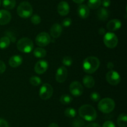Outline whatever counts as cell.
<instances>
[{
  "label": "cell",
  "instance_id": "1",
  "mask_svg": "<svg viewBox=\"0 0 127 127\" xmlns=\"http://www.w3.org/2000/svg\"><path fill=\"white\" fill-rule=\"evenodd\" d=\"M79 116L84 120L88 122L94 121L97 118V112L95 108L90 105H82L78 110Z\"/></svg>",
  "mask_w": 127,
  "mask_h": 127
},
{
  "label": "cell",
  "instance_id": "2",
  "mask_svg": "<svg viewBox=\"0 0 127 127\" xmlns=\"http://www.w3.org/2000/svg\"><path fill=\"white\" fill-rule=\"evenodd\" d=\"M100 66V61L96 57L90 56L84 60L83 62V68L87 73H94Z\"/></svg>",
  "mask_w": 127,
  "mask_h": 127
},
{
  "label": "cell",
  "instance_id": "3",
  "mask_svg": "<svg viewBox=\"0 0 127 127\" xmlns=\"http://www.w3.org/2000/svg\"><path fill=\"white\" fill-rule=\"evenodd\" d=\"M17 13L18 16L22 18L26 19L30 17L33 13L32 5L27 1L21 2L17 8Z\"/></svg>",
  "mask_w": 127,
  "mask_h": 127
},
{
  "label": "cell",
  "instance_id": "4",
  "mask_svg": "<svg viewBox=\"0 0 127 127\" xmlns=\"http://www.w3.org/2000/svg\"><path fill=\"white\" fill-rule=\"evenodd\" d=\"M115 102L110 98H104L99 100L98 109L104 113H109L115 108Z\"/></svg>",
  "mask_w": 127,
  "mask_h": 127
},
{
  "label": "cell",
  "instance_id": "5",
  "mask_svg": "<svg viewBox=\"0 0 127 127\" xmlns=\"http://www.w3.org/2000/svg\"><path fill=\"white\" fill-rule=\"evenodd\" d=\"M17 48L19 51L24 53H30L33 50V42L27 37L21 38L17 42Z\"/></svg>",
  "mask_w": 127,
  "mask_h": 127
},
{
  "label": "cell",
  "instance_id": "6",
  "mask_svg": "<svg viewBox=\"0 0 127 127\" xmlns=\"http://www.w3.org/2000/svg\"><path fill=\"white\" fill-rule=\"evenodd\" d=\"M118 37L113 32H107L105 34L104 37V43L107 47L109 49H114L117 46Z\"/></svg>",
  "mask_w": 127,
  "mask_h": 127
},
{
  "label": "cell",
  "instance_id": "7",
  "mask_svg": "<svg viewBox=\"0 0 127 127\" xmlns=\"http://www.w3.org/2000/svg\"><path fill=\"white\" fill-rule=\"evenodd\" d=\"M53 93V87L49 83H43L41 86L39 91V96L41 99L48 100L52 97Z\"/></svg>",
  "mask_w": 127,
  "mask_h": 127
},
{
  "label": "cell",
  "instance_id": "8",
  "mask_svg": "<svg viewBox=\"0 0 127 127\" xmlns=\"http://www.w3.org/2000/svg\"><path fill=\"white\" fill-rule=\"evenodd\" d=\"M51 42V37L47 32H42L38 34L35 38V42L40 47H45Z\"/></svg>",
  "mask_w": 127,
  "mask_h": 127
},
{
  "label": "cell",
  "instance_id": "9",
  "mask_svg": "<svg viewBox=\"0 0 127 127\" xmlns=\"http://www.w3.org/2000/svg\"><path fill=\"white\" fill-rule=\"evenodd\" d=\"M106 80L108 83L112 85H117L121 80V77L117 71L110 70L106 74Z\"/></svg>",
  "mask_w": 127,
  "mask_h": 127
},
{
  "label": "cell",
  "instance_id": "10",
  "mask_svg": "<svg viewBox=\"0 0 127 127\" xmlns=\"http://www.w3.org/2000/svg\"><path fill=\"white\" fill-rule=\"evenodd\" d=\"M69 91L73 95L79 97L83 93V87L80 82L78 81L73 82L69 85Z\"/></svg>",
  "mask_w": 127,
  "mask_h": 127
},
{
  "label": "cell",
  "instance_id": "11",
  "mask_svg": "<svg viewBox=\"0 0 127 127\" xmlns=\"http://www.w3.org/2000/svg\"><path fill=\"white\" fill-rule=\"evenodd\" d=\"M68 77V70L64 66H62L56 72V80L58 83H63Z\"/></svg>",
  "mask_w": 127,
  "mask_h": 127
},
{
  "label": "cell",
  "instance_id": "12",
  "mask_svg": "<svg viewBox=\"0 0 127 127\" xmlns=\"http://www.w3.org/2000/svg\"><path fill=\"white\" fill-rule=\"evenodd\" d=\"M48 67V63L45 60H40L36 63L35 65V72L38 74L44 73L47 70Z\"/></svg>",
  "mask_w": 127,
  "mask_h": 127
},
{
  "label": "cell",
  "instance_id": "13",
  "mask_svg": "<svg viewBox=\"0 0 127 127\" xmlns=\"http://www.w3.org/2000/svg\"><path fill=\"white\" fill-rule=\"evenodd\" d=\"M69 4L66 1H61L57 6V11L58 14L62 16H65L68 15L69 12Z\"/></svg>",
  "mask_w": 127,
  "mask_h": 127
},
{
  "label": "cell",
  "instance_id": "14",
  "mask_svg": "<svg viewBox=\"0 0 127 127\" xmlns=\"http://www.w3.org/2000/svg\"><path fill=\"white\" fill-rule=\"evenodd\" d=\"M11 14L7 10H0V25H6L11 21Z\"/></svg>",
  "mask_w": 127,
  "mask_h": 127
},
{
  "label": "cell",
  "instance_id": "15",
  "mask_svg": "<svg viewBox=\"0 0 127 127\" xmlns=\"http://www.w3.org/2000/svg\"><path fill=\"white\" fill-rule=\"evenodd\" d=\"M122 27V22L120 20L114 19L109 21L107 24V28L110 31H115Z\"/></svg>",
  "mask_w": 127,
  "mask_h": 127
},
{
  "label": "cell",
  "instance_id": "16",
  "mask_svg": "<svg viewBox=\"0 0 127 127\" xmlns=\"http://www.w3.org/2000/svg\"><path fill=\"white\" fill-rule=\"evenodd\" d=\"M62 31H63V28L62 25L58 23H55L51 27L50 34L53 38L55 39L60 36Z\"/></svg>",
  "mask_w": 127,
  "mask_h": 127
},
{
  "label": "cell",
  "instance_id": "17",
  "mask_svg": "<svg viewBox=\"0 0 127 127\" xmlns=\"http://www.w3.org/2000/svg\"><path fill=\"white\" fill-rule=\"evenodd\" d=\"M23 62V59L21 56L19 55H15L12 56L9 60V64L11 67L16 68L22 64Z\"/></svg>",
  "mask_w": 127,
  "mask_h": 127
},
{
  "label": "cell",
  "instance_id": "18",
  "mask_svg": "<svg viewBox=\"0 0 127 127\" xmlns=\"http://www.w3.org/2000/svg\"><path fill=\"white\" fill-rule=\"evenodd\" d=\"M77 12H78L79 17L82 19L87 18L89 16V13H90L89 8L88 6L85 4L79 5V7H78V9H77Z\"/></svg>",
  "mask_w": 127,
  "mask_h": 127
},
{
  "label": "cell",
  "instance_id": "19",
  "mask_svg": "<svg viewBox=\"0 0 127 127\" xmlns=\"http://www.w3.org/2000/svg\"><path fill=\"white\" fill-rule=\"evenodd\" d=\"M97 16L100 21H105L109 16V11L105 7H100L97 12Z\"/></svg>",
  "mask_w": 127,
  "mask_h": 127
},
{
  "label": "cell",
  "instance_id": "20",
  "mask_svg": "<svg viewBox=\"0 0 127 127\" xmlns=\"http://www.w3.org/2000/svg\"><path fill=\"white\" fill-rule=\"evenodd\" d=\"M83 83L86 87L91 88L95 85V80L94 78L91 75H85L83 78Z\"/></svg>",
  "mask_w": 127,
  "mask_h": 127
},
{
  "label": "cell",
  "instance_id": "21",
  "mask_svg": "<svg viewBox=\"0 0 127 127\" xmlns=\"http://www.w3.org/2000/svg\"><path fill=\"white\" fill-rule=\"evenodd\" d=\"M117 124L120 127H127V117L125 113H121L118 117Z\"/></svg>",
  "mask_w": 127,
  "mask_h": 127
},
{
  "label": "cell",
  "instance_id": "22",
  "mask_svg": "<svg viewBox=\"0 0 127 127\" xmlns=\"http://www.w3.org/2000/svg\"><path fill=\"white\" fill-rule=\"evenodd\" d=\"M33 54L37 58H43L47 55V51L42 47H37L33 50Z\"/></svg>",
  "mask_w": 127,
  "mask_h": 127
},
{
  "label": "cell",
  "instance_id": "23",
  "mask_svg": "<svg viewBox=\"0 0 127 127\" xmlns=\"http://www.w3.org/2000/svg\"><path fill=\"white\" fill-rule=\"evenodd\" d=\"M16 4V0H3L2 1V6L6 9H12L13 8H14Z\"/></svg>",
  "mask_w": 127,
  "mask_h": 127
},
{
  "label": "cell",
  "instance_id": "24",
  "mask_svg": "<svg viewBox=\"0 0 127 127\" xmlns=\"http://www.w3.org/2000/svg\"><path fill=\"white\" fill-rule=\"evenodd\" d=\"M11 41L9 38L7 36H4L0 39V49H6L9 46Z\"/></svg>",
  "mask_w": 127,
  "mask_h": 127
},
{
  "label": "cell",
  "instance_id": "25",
  "mask_svg": "<svg viewBox=\"0 0 127 127\" xmlns=\"http://www.w3.org/2000/svg\"><path fill=\"white\" fill-rule=\"evenodd\" d=\"M101 2L102 0H88V6L89 8L96 9L100 7Z\"/></svg>",
  "mask_w": 127,
  "mask_h": 127
},
{
  "label": "cell",
  "instance_id": "26",
  "mask_svg": "<svg viewBox=\"0 0 127 127\" xmlns=\"http://www.w3.org/2000/svg\"><path fill=\"white\" fill-rule=\"evenodd\" d=\"M60 101L61 103L63 105H68L70 104L73 101V98L71 96L67 94H63L61 96L60 98Z\"/></svg>",
  "mask_w": 127,
  "mask_h": 127
},
{
  "label": "cell",
  "instance_id": "27",
  "mask_svg": "<svg viewBox=\"0 0 127 127\" xmlns=\"http://www.w3.org/2000/svg\"><path fill=\"white\" fill-rule=\"evenodd\" d=\"M76 110L74 108H71V107L67 108L64 110V115H65L66 117H68V118H74L76 116Z\"/></svg>",
  "mask_w": 127,
  "mask_h": 127
},
{
  "label": "cell",
  "instance_id": "28",
  "mask_svg": "<svg viewBox=\"0 0 127 127\" xmlns=\"http://www.w3.org/2000/svg\"><path fill=\"white\" fill-rule=\"evenodd\" d=\"M84 124H85L84 121L79 117L74 118L71 123L72 127H83Z\"/></svg>",
  "mask_w": 127,
  "mask_h": 127
},
{
  "label": "cell",
  "instance_id": "29",
  "mask_svg": "<svg viewBox=\"0 0 127 127\" xmlns=\"http://www.w3.org/2000/svg\"><path fill=\"white\" fill-rule=\"evenodd\" d=\"M29 82L32 85L37 87V86L40 85L41 84L42 80H41L40 78L37 77V76H32L30 78Z\"/></svg>",
  "mask_w": 127,
  "mask_h": 127
},
{
  "label": "cell",
  "instance_id": "30",
  "mask_svg": "<svg viewBox=\"0 0 127 127\" xmlns=\"http://www.w3.org/2000/svg\"><path fill=\"white\" fill-rule=\"evenodd\" d=\"M62 63L65 66H70L73 64V59L69 56H65L62 60Z\"/></svg>",
  "mask_w": 127,
  "mask_h": 127
},
{
  "label": "cell",
  "instance_id": "31",
  "mask_svg": "<svg viewBox=\"0 0 127 127\" xmlns=\"http://www.w3.org/2000/svg\"><path fill=\"white\" fill-rule=\"evenodd\" d=\"M31 22L34 25H38L41 22V17L37 14H34L31 17Z\"/></svg>",
  "mask_w": 127,
  "mask_h": 127
},
{
  "label": "cell",
  "instance_id": "32",
  "mask_svg": "<svg viewBox=\"0 0 127 127\" xmlns=\"http://www.w3.org/2000/svg\"><path fill=\"white\" fill-rule=\"evenodd\" d=\"M90 97H91V99L95 102H99V101L100 100V95H99V93L95 92H92L91 94L90 95Z\"/></svg>",
  "mask_w": 127,
  "mask_h": 127
},
{
  "label": "cell",
  "instance_id": "33",
  "mask_svg": "<svg viewBox=\"0 0 127 127\" xmlns=\"http://www.w3.org/2000/svg\"><path fill=\"white\" fill-rule=\"evenodd\" d=\"M72 21L70 18L69 17H67V18L64 19L62 21V25H63L64 27H69L71 24Z\"/></svg>",
  "mask_w": 127,
  "mask_h": 127
},
{
  "label": "cell",
  "instance_id": "34",
  "mask_svg": "<svg viewBox=\"0 0 127 127\" xmlns=\"http://www.w3.org/2000/svg\"><path fill=\"white\" fill-rule=\"evenodd\" d=\"M6 69V66L4 62L2 61H0V74L3 73Z\"/></svg>",
  "mask_w": 127,
  "mask_h": 127
},
{
  "label": "cell",
  "instance_id": "35",
  "mask_svg": "<svg viewBox=\"0 0 127 127\" xmlns=\"http://www.w3.org/2000/svg\"><path fill=\"white\" fill-rule=\"evenodd\" d=\"M102 127H115V125L114 122L111 121H106L103 124Z\"/></svg>",
  "mask_w": 127,
  "mask_h": 127
},
{
  "label": "cell",
  "instance_id": "36",
  "mask_svg": "<svg viewBox=\"0 0 127 127\" xmlns=\"http://www.w3.org/2000/svg\"><path fill=\"white\" fill-rule=\"evenodd\" d=\"M6 34H7V37L9 38L10 41H12V42H15L16 41V37L14 36V34H12V32H7V33Z\"/></svg>",
  "mask_w": 127,
  "mask_h": 127
},
{
  "label": "cell",
  "instance_id": "37",
  "mask_svg": "<svg viewBox=\"0 0 127 127\" xmlns=\"http://www.w3.org/2000/svg\"><path fill=\"white\" fill-rule=\"evenodd\" d=\"M0 127H9V124L5 120L0 118Z\"/></svg>",
  "mask_w": 127,
  "mask_h": 127
},
{
  "label": "cell",
  "instance_id": "38",
  "mask_svg": "<svg viewBox=\"0 0 127 127\" xmlns=\"http://www.w3.org/2000/svg\"><path fill=\"white\" fill-rule=\"evenodd\" d=\"M110 0H102L101 2V4L104 7H108L110 5Z\"/></svg>",
  "mask_w": 127,
  "mask_h": 127
},
{
  "label": "cell",
  "instance_id": "39",
  "mask_svg": "<svg viewBox=\"0 0 127 127\" xmlns=\"http://www.w3.org/2000/svg\"><path fill=\"white\" fill-rule=\"evenodd\" d=\"M86 127H101L100 126V125L97 124V123H90V124L88 125Z\"/></svg>",
  "mask_w": 127,
  "mask_h": 127
},
{
  "label": "cell",
  "instance_id": "40",
  "mask_svg": "<svg viewBox=\"0 0 127 127\" xmlns=\"http://www.w3.org/2000/svg\"><path fill=\"white\" fill-rule=\"evenodd\" d=\"M107 68H109V69H110V70L113 69V68H114V63H113V62H108L107 64Z\"/></svg>",
  "mask_w": 127,
  "mask_h": 127
},
{
  "label": "cell",
  "instance_id": "41",
  "mask_svg": "<svg viewBox=\"0 0 127 127\" xmlns=\"http://www.w3.org/2000/svg\"><path fill=\"white\" fill-rule=\"evenodd\" d=\"M106 33V31H105V29L103 27H100L99 29V34L100 35H104Z\"/></svg>",
  "mask_w": 127,
  "mask_h": 127
},
{
  "label": "cell",
  "instance_id": "42",
  "mask_svg": "<svg viewBox=\"0 0 127 127\" xmlns=\"http://www.w3.org/2000/svg\"><path fill=\"white\" fill-rule=\"evenodd\" d=\"M48 127H59V126H58V124H57V123H50Z\"/></svg>",
  "mask_w": 127,
  "mask_h": 127
},
{
  "label": "cell",
  "instance_id": "43",
  "mask_svg": "<svg viewBox=\"0 0 127 127\" xmlns=\"http://www.w3.org/2000/svg\"><path fill=\"white\" fill-rule=\"evenodd\" d=\"M73 1L77 4H81L82 3L84 0H73Z\"/></svg>",
  "mask_w": 127,
  "mask_h": 127
},
{
  "label": "cell",
  "instance_id": "44",
  "mask_svg": "<svg viewBox=\"0 0 127 127\" xmlns=\"http://www.w3.org/2000/svg\"><path fill=\"white\" fill-rule=\"evenodd\" d=\"M1 1L0 0V6H1Z\"/></svg>",
  "mask_w": 127,
  "mask_h": 127
}]
</instances>
